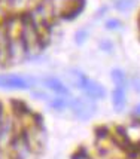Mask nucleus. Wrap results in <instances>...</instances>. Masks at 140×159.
Segmentation results:
<instances>
[{"label": "nucleus", "mask_w": 140, "mask_h": 159, "mask_svg": "<svg viewBox=\"0 0 140 159\" xmlns=\"http://www.w3.org/2000/svg\"><path fill=\"white\" fill-rule=\"evenodd\" d=\"M131 83H133V88H134V89L137 91V92H140V79H139V77H134Z\"/></svg>", "instance_id": "nucleus-15"}, {"label": "nucleus", "mask_w": 140, "mask_h": 159, "mask_svg": "<svg viewBox=\"0 0 140 159\" xmlns=\"http://www.w3.org/2000/svg\"><path fill=\"white\" fill-rule=\"evenodd\" d=\"M11 109H12V113H14L15 119H21L22 120V119L30 118L33 115V110L22 100H16V98L11 100Z\"/></svg>", "instance_id": "nucleus-5"}, {"label": "nucleus", "mask_w": 140, "mask_h": 159, "mask_svg": "<svg viewBox=\"0 0 140 159\" xmlns=\"http://www.w3.org/2000/svg\"><path fill=\"white\" fill-rule=\"evenodd\" d=\"M35 83V79L20 76V75H0V88L3 89H30Z\"/></svg>", "instance_id": "nucleus-2"}, {"label": "nucleus", "mask_w": 140, "mask_h": 159, "mask_svg": "<svg viewBox=\"0 0 140 159\" xmlns=\"http://www.w3.org/2000/svg\"><path fill=\"white\" fill-rule=\"evenodd\" d=\"M139 20H140V14H139Z\"/></svg>", "instance_id": "nucleus-19"}, {"label": "nucleus", "mask_w": 140, "mask_h": 159, "mask_svg": "<svg viewBox=\"0 0 140 159\" xmlns=\"http://www.w3.org/2000/svg\"><path fill=\"white\" fill-rule=\"evenodd\" d=\"M42 83L43 86H46L48 89H51L52 92H55L57 95H69L70 94V89L67 88V85H64L60 79H57L54 76H48V77H43L42 79Z\"/></svg>", "instance_id": "nucleus-4"}, {"label": "nucleus", "mask_w": 140, "mask_h": 159, "mask_svg": "<svg viewBox=\"0 0 140 159\" xmlns=\"http://www.w3.org/2000/svg\"><path fill=\"white\" fill-rule=\"evenodd\" d=\"M94 134L97 137V141H105V140H109L110 135H112V131L109 129V126L106 125H98L94 128Z\"/></svg>", "instance_id": "nucleus-10"}, {"label": "nucleus", "mask_w": 140, "mask_h": 159, "mask_svg": "<svg viewBox=\"0 0 140 159\" xmlns=\"http://www.w3.org/2000/svg\"><path fill=\"white\" fill-rule=\"evenodd\" d=\"M33 95L36 98H39V100H48V94H43V92H33Z\"/></svg>", "instance_id": "nucleus-16"}, {"label": "nucleus", "mask_w": 140, "mask_h": 159, "mask_svg": "<svg viewBox=\"0 0 140 159\" xmlns=\"http://www.w3.org/2000/svg\"><path fill=\"white\" fill-rule=\"evenodd\" d=\"M70 109L73 111V115L79 118L81 120H86L94 115L96 111V106L91 103V100H82V98H73L70 101Z\"/></svg>", "instance_id": "nucleus-3"}, {"label": "nucleus", "mask_w": 140, "mask_h": 159, "mask_svg": "<svg viewBox=\"0 0 140 159\" xmlns=\"http://www.w3.org/2000/svg\"><path fill=\"white\" fill-rule=\"evenodd\" d=\"M69 104L70 103L67 101V98L63 97V95H58V97H54L52 100H49V106H51V109L58 110V111L64 110V109H66Z\"/></svg>", "instance_id": "nucleus-9"}, {"label": "nucleus", "mask_w": 140, "mask_h": 159, "mask_svg": "<svg viewBox=\"0 0 140 159\" xmlns=\"http://www.w3.org/2000/svg\"><path fill=\"white\" fill-rule=\"evenodd\" d=\"M69 75L72 77V82L75 83V86L84 91L90 100H100V98L106 97L105 88L100 83L96 82V80H92L88 76H85L81 70L73 69V70H70Z\"/></svg>", "instance_id": "nucleus-1"}, {"label": "nucleus", "mask_w": 140, "mask_h": 159, "mask_svg": "<svg viewBox=\"0 0 140 159\" xmlns=\"http://www.w3.org/2000/svg\"><path fill=\"white\" fill-rule=\"evenodd\" d=\"M134 5H136L134 0H116L115 2V9L124 12V11H130L131 7H134Z\"/></svg>", "instance_id": "nucleus-11"}, {"label": "nucleus", "mask_w": 140, "mask_h": 159, "mask_svg": "<svg viewBox=\"0 0 140 159\" xmlns=\"http://www.w3.org/2000/svg\"><path fill=\"white\" fill-rule=\"evenodd\" d=\"M110 77H112L113 83H115V88L127 89V86H128V79H127V75H125L124 70L113 69L112 71H110Z\"/></svg>", "instance_id": "nucleus-8"}, {"label": "nucleus", "mask_w": 140, "mask_h": 159, "mask_svg": "<svg viewBox=\"0 0 140 159\" xmlns=\"http://www.w3.org/2000/svg\"><path fill=\"white\" fill-rule=\"evenodd\" d=\"M84 6H79V5H67L63 11L60 12V18L64 21H73L75 18H77L79 15L82 14Z\"/></svg>", "instance_id": "nucleus-7"}, {"label": "nucleus", "mask_w": 140, "mask_h": 159, "mask_svg": "<svg viewBox=\"0 0 140 159\" xmlns=\"http://www.w3.org/2000/svg\"><path fill=\"white\" fill-rule=\"evenodd\" d=\"M98 46L103 49V51H106V52H112L113 49V43L110 40H100V43H98Z\"/></svg>", "instance_id": "nucleus-14"}, {"label": "nucleus", "mask_w": 140, "mask_h": 159, "mask_svg": "<svg viewBox=\"0 0 140 159\" xmlns=\"http://www.w3.org/2000/svg\"><path fill=\"white\" fill-rule=\"evenodd\" d=\"M86 37H88V30L81 28L79 31H76V34H75V42H76L77 45H82V43L86 40Z\"/></svg>", "instance_id": "nucleus-12"}, {"label": "nucleus", "mask_w": 140, "mask_h": 159, "mask_svg": "<svg viewBox=\"0 0 140 159\" xmlns=\"http://www.w3.org/2000/svg\"><path fill=\"white\" fill-rule=\"evenodd\" d=\"M106 30H118L121 28V21L116 20V18H112V20H107L105 24Z\"/></svg>", "instance_id": "nucleus-13"}, {"label": "nucleus", "mask_w": 140, "mask_h": 159, "mask_svg": "<svg viewBox=\"0 0 140 159\" xmlns=\"http://www.w3.org/2000/svg\"><path fill=\"white\" fill-rule=\"evenodd\" d=\"M133 113H134V115H136V116H140V104H137V106L134 107Z\"/></svg>", "instance_id": "nucleus-18"}, {"label": "nucleus", "mask_w": 140, "mask_h": 159, "mask_svg": "<svg viewBox=\"0 0 140 159\" xmlns=\"http://www.w3.org/2000/svg\"><path fill=\"white\" fill-rule=\"evenodd\" d=\"M106 11H107V7H106V6L100 7V9H98V11H97V15H96V16H97V18H98V16H101V15H105V12H106Z\"/></svg>", "instance_id": "nucleus-17"}, {"label": "nucleus", "mask_w": 140, "mask_h": 159, "mask_svg": "<svg viewBox=\"0 0 140 159\" xmlns=\"http://www.w3.org/2000/svg\"><path fill=\"white\" fill-rule=\"evenodd\" d=\"M125 91L127 89H122V88H115L112 91V104H113V109L116 111H122L124 107H125V103H127Z\"/></svg>", "instance_id": "nucleus-6"}]
</instances>
